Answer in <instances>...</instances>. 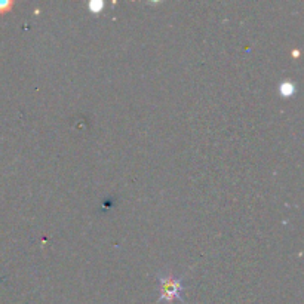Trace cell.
Returning <instances> with one entry per match:
<instances>
[{
    "label": "cell",
    "instance_id": "6da1fadb",
    "mask_svg": "<svg viewBox=\"0 0 304 304\" xmlns=\"http://www.w3.org/2000/svg\"><path fill=\"white\" fill-rule=\"evenodd\" d=\"M183 276H175L172 273L161 272L158 273V283H159V301H165L172 304L175 300L184 303L183 298Z\"/></svg>",
    "mask_w": 304,
    "mask_h": 304
},
{
    "label": "cell",
    "instance_id": "7a4b0ae2",
    "mask_svg": "<svg viewBox=\"0 0 304 304\" xmlns=\"http://www.w3.org/2000/svg\"><path fill=\"white\" fill-rule=\"evenodd\" d=\"M279 92H280L282 97L289 98L297 92V86H295V83L291 82V81H283L279 85Z\"/></svg>",
    "mask_w": 304,
    "mask_h": 304
},
{
    "label": "cell",
    "instance_id": "3957f363",
    "mask_svg": "<svg viewBox=\"0 0 304 304\" xmlns=\"http://www.w3.org/2000/svg\"><path fill=\"white\" fill-rule=\"evenodd\" d=\"M88 6L92 14H100L104 9V2H91Z\"/></svg>",
    "mask_w": 304,
    "mask_h": 304
},
{
    "label": "cell",
    "instance_id": "277c9868",
    "mask_svg": "<svg viewBox=\"0 0 304 304\" xmlns=\"http://www.w3.org/2000/svg\"><path fill=\"white\" fill-rule=\"evenodd\" d=\"M12 6V3L11 2H0V11L3 12V11H6V9H9Z\"/></svg>",
    "mask_w": 304,
    "mask_h": 304
}]
</instances>
